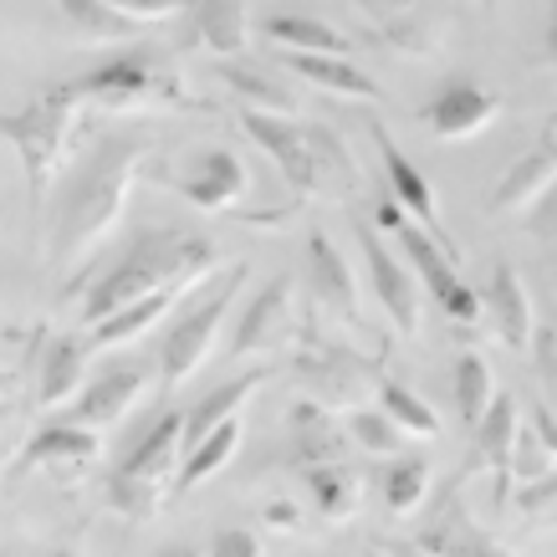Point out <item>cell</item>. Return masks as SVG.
<instances>
[{"label": "cell", "instance_id": "obj_42", "mask_svg": "<svg viewBox=\"0 0 557 557\" xmlns=\"http://www.w3.org/2000/svg\"><path fill=\"white\" fill-rule=\"evenodd\" d=\"M373 21H409V0H358Z\"/></svg>", "mask_w": 557, "mask_h": 557}, {"label": "cell", "instance_id": "obj_44", "mask_svg": "<svg viewBox=\"0 0 557 557\" xmlns=\"http://www.w3.org/2000/svg\"><path fill=\"white\" fill-rule=\"evenodd\" d=\"M547 67L557 72V0H553V11H547Z\"/></svg>", "mask_w": 557, "mask_h": 557}, {"label": "cell", "instance_id": "obj_27", "mask_svg": "<svg viewBox=\"0 0 557 557\" xmlns=\"http://www.w3.org/2000/svg\"><path fill=\"white\" fill-rule=\"evenodd\" d=\"M271 373L267 369H251V373H240V379H231V384H220V388H210L200 405L185 414V445H195V440H205L215 424H225V420H236L240 409H246V399H251L256 388L267 384Z\"/></svg>", "mask_w": 557, "mask_h": 557}, {"label": "cell", "instance_id": "obj_47", "mask_svg": "<svg viewBox=\"0 0 557 557\" xmlns=\"http://www.w3.org/2000/svg\"><path fill=\"white\" fill-rule=\"evenodd\" d=\"M5 409H11V405H5V394H0V420H5Z\"/></svg>", "mask_w": 557, "mask_h": 557}, {"label": "cell", "instance_id": "obj_15", "mask_svg": "<svg viewBox=\"0 0 557 557\" xmlns=\"http://www.w3.org/2000/svg\"><path fill=\"white\" fill-rule=\"evenodd\" d=\"M414 542H420L424 553H435V557H511L507 542L491 537L486 527L466 511V502H460L456 491L445 496V507L424 522V532Z\"/></svg>", "mask_w": 557, "mask_h": 557}, {"label": "cell", "instance_id": "obj_23", "mask_svg": "<svg viewBox=\"0 0 557 557\" xmlns=\"http://www.w3.org/2000/svg\"><path fill=\"white\" fill-rule=\"evenodd\" d=\"M517 430H522V420H517V399H511V394H496L491 409L481 414V424H475V466H491V471L502 475V496H507V486H511Z\"/></svg>", "mask_w": 557, "mask_h": 557}, {"label": "cell", "instance_id": "obj_35", "mask_svg": "<svg viewBox=\"0 0 557 557\" xmlns=\"http://www.w3.org/2000/svg\"><path fill=\"white\" fill-rule=\"evenodd\" d=\"M547 471H557V456L532 435V424H522V430H517V450H511V481L522 486V481H537V475H547Z\"/></svg>", "mask_w": 557, "mask_h": 557}, {"label": "cell", "instance_id": "obj_37", "mask_svg": "<svg viewBox=\"0 0 557 557\" xmlns=\"http://www.w3.org/2000/svg\"><path fill=\"white\" fill-rule=\"evenodd\" d=\"M210 557H267V547H261V537H256V532L231 527V532H220V537L210 542Z\"/></svg>", "mask_w": 557, "mask_h": 557}, {"label": "cell", "instance_id": "obj_8", "mask_svg": "<svg viewBox=\"0 0 557 557\" xmlns=\"http://www.w3.org/2000/svg\"><path fill=\"white\" fill-rule=\"evenodd\" d=\"M240 128L261 144V149L276 159V170H282V180H287L302 200H312V195H327V170H322V144L312 128H297L292 119H282V113H246L240 108Z\"/></svg>", "mask_w": 557, "mask_h": 557}, {"label": "cell", "instance_id": "obj_12", "mask_svg": "<svg viewBox=\"0 0 557 557\" xmlns=\"http://www.w3.org/2000/svg\"><path fill=\"white\" fill-rule=\"evenodd\" d=\"M174 189H180L195 210L220 215V210H236V205L246 200V189H251V170H246L231 149H205L185 174H174Z\"/></svg>", "mask_w": 557, "mask_h": 557}, {"label": "cell", "instance_id": "obj_48", "mask_svg": "<svg viewBox=\"0 0 557 557\" xmlns=\"http://www.w3.org/2000/svg\"><path fill=\"white\" fill-rule=\"evenodd\" d=\"M180 557H200V553H180Z\"/></svg>", "mask_w": 557, "mask_h": 557}, {"label": "cell", "instance_id": "obj_28", "mask_svg": "<svg viewBox=\"0 0 557 557\" xmlns=\"http://www.w3.org/2000/svg\"><path fill=\"white\" fill-rule=\"evenodd\" d=\"M307 486H312V507L322 511V522H354L358 517V502H363V486H358V475L348 471V466H338V460H322V466H312L307 471Z\"/></svg>", "mask_w": 557, "mask_h": 557}, {"label": "cell", "instance_id": "obj_39", "mask_svg": "<svg viewBox=\"0 0 557 557\" xmlns=\"http://www.w3.org/2000/svg\"><path fill=\"white\" fill-rule=\"evenodd\" d=\"M517 502H522V511H547V507H557V471L537 475V481H522V486H517Z\"/></svg>", "mask_w": 557, "mask_h": 557}, {"label": "cell", "instance_id": "obj_38", "mask_svg": "<svg viewBox=\"0 0 557 557\" xmlns=\"http://www.w3.org/2000/svg\"><path fill=\"white\" fill-rule=\"evenodd\" d=\"M527 354H532V363H537V379L547 384V394L557 399V333H537Z\"/></svg>", "mask_w": 557, "mask_h": 557}, {"label": "cell", "instance_id": "obj_16", "mask_svg": "<svg viewBox=\"0 0 557 557\" xmlns=\"http://www.w3.org/2000/svg\"><path fill=\"white\" fill-rule=\"evenodd\" d=\"M373 134V144H379V159H384V174H388V189H394V200L405 205V215L414 220V225H424L435 240H445L450 246V236H445V225H440V210H435V195H430V185H424V174H420V164L409 159L394 138H388V128L384 123H373L369 128ZM456 251V246H450Z\"/></svg>", "mask_w": 557, "mask_h": 557}, {"label": "cell", "instance_id": "obj_24", "mask_svg": "<svg viewBox=\"0 0 557 557\" xmlns=\"http://www.w3.org/2000/svg\"><path fill=\"white\" fill-rule=\"evenodd\" d=\"M220 83L231 87V98L246 108V113H282V119H292L297 113V98L287 92V83H276L271 72H261V67H251L246 57H225L220 62Z\"/></svg>", "mask_w": 557, "mask_h": 557}, {"label": "cell", "instance_id": "obj_20", "mask_svg": "<svg viewBox=\"0 0 557 557\" xmlns=\"http://www.w3.org/2000/svg\"><path fill=\"white\" fill-rule=\"evenodd\" d=\"M189 41H200L215 57H246L251 51V11L246 0H189Z\"/></svg>", "mask_w": 557, "mask_h": 557}, {"label": "cell", "instance_id": "obj_31", "mask_svg": "<svg viewBox=\"0 0 557 557\" xmlns=\"http://www.w3.org/2000/svg\"><path fill=\"white\" fill-rule=\"evenodd\" d=\"M379 409H384V414L399 424L405 435H420V440H435L440 435L435 409L424 405L409 384H399V379H379Z\"/></svg>", "mask_w": 557, "mask_h": 557}, {"label": "cell", "instance_id": "obj_11", "mask_svg": "<svg viewBox=\"0 0 557 557\" xmlns=\"http://www.w3.org/2000/svg\"><path fill=\"white\" fill-rule=\"evenodd\" d=\"M102 440L98 430H87V424H47V430H36L26 445H21L16 466H11V475H32V471H51L62 475V481H72V475H83L92 460H98Z\"/></svg>", "mask_w": 557, "mask_h": 557}, {"label": "cell", "instance_id": "obj_26", "mask_svg": "<svg viewBox=\"0 0 557 557\" xmlns=\"http://www.w3.org/2000/svg\"><path fill=\"white\" fill-rule=\"evenodd\" d=\"M83 363H87V343L77 338H51L47 343V358H41V384H36V405L41 409H62L77 399L83 388Z\"/></svg>", "mask_w": 557, "mask_h": 557}, {"label": "cell", "instance_id": "obj_1", "mask_svg": "<svg viewBox=\"0 0 557 557\" xmlns=\"http://www.w3.org/2000/svg\"><path fill=\"white\" fill-rule=\"evenodd\" d=\"M149 153L153 138L138 134H113L87 153L83 174L72 180V189L62 195L57 215H51V236H47L51 267H83L87 251L113 236V225L123 220V205H128V189H134Z\"/></svg>", "mask_w": 557, "mask_h": 557}, {"label": "cell", "instance_id": "obj_19", "mask_svg": "<svg viewBox=\"0 0 557 557\" xmlns=\"http://www.w3.org/2000/svg\"><path fill=\"white\" fill-rule=\"evenodd\" d=\"M481 312L491 318L496 338L507 343L511 354H527L532 348V297H527V282L517 267H496L486 282V297H481Z\"/></svg>", "mask_w": 557, "mask_h": 557}, {"label": "cell", "instance_id": "obj_25", "mask_svg": "<svg viewBox=\"0 0 557 557\" xmlns=\"http://www.w3.org/2000/svg\"><path fill=\"white\" fill-rule=\"evenodd\" d=\"M236 450H240V414L215 424V430L205 440H195V445H185V460H180V471H174V496H185V491L205 486L210 475H220L236 460Z\"/></svg>", "mask_w": 557, "mask_h": 557}, {"label": "cell", "instance_id": "obj_10", "mask_svg": "<svg viewBox=\"0 0 557 557\" xmlns=\"http://www.w3.org/2000/svg\"><path fill=\"white\" fill-rule=\"evenodd\" d=\"M297 333V297H292V276H271L267 287L251 297V307L240 312L231 354L251 358V354H276L282 343Z\"/></svg>", "mask_w": 557, "mask_h": 557}, {"label": "cell", "instance_id": "obj_2", "mask_svg": "<svg viewBox=\"0 0 557 557\" xmlns=\"http://www.w3.org/2000/svg\"><path fill=\"white\" fill-rule=\"evenodd\" d=\"M220 251L210 236H195V231H144V236L119 256V267L102 276L98 287L87 292V307H83V322L113 318L119 307L149 297V292H164V287H180V292H195L215 271Z\"/></svg>", "mask_w": 557, "mask_h": 557}, {"label": "cell", "instance_id": "obj_40", "mask_svg": "<svg viewBox=\"0 0 557 557\" xmlns=\"http://www.w3.org/2000/svg\"><path fill=\"white\" fill-rule=\"evenodd\" d=\"M527 424H532V435H537L542 445L557 456V414H553L547 399H532V405H527Z\"/></svg>", "mask_w": 557, "mask_h": 557}, {"label": "cell", "instance_id": "obj_34", "mask_svg": "<svg viewBox=\"0 0 557 557\" xmlns=\"http://www.w3.org/2000/svg\"><path fill=\"white\" fill-rule=\"evenodd\" d=\"M348 435L363 445V456H384V460L405 456V430L388 420L384 409H354L348 414Z\"/></svg>", "mask_w": 557, "mask_h": 557}, {"label": "cell", "instance_id": "obj_45", "mask_svg": "<svg viewBox=\"0 0 557 557\" xmlns=\"http://www.w3.org/2000/svg\"><path fill=\"white\" fill-rule=\"evenodd\" d=\"M11 384H16V379H11V373L0 369V394H11Z\"/></svg>", "mask_w": 557, "mask_h": 557}, {"label": "cell", "instance_id": "obj_41", "mask_svg": "<svg viewBox=\"0 0 557 557\" xmlns=\"http://www.w3.org/2000/svg\"><path fill=\"white\" fill-rule=\"evenodd\" d=\"M527 220H532V231H537L542 240H553V246H557V185L547 189V195H542L537 210H532Z\"/></svg>", "mask_w": 557, "mask_h": 557}, {"label": "cell", "instance_id": "obj_13", "mask_svg": "<svg viewBox=\"0 0 557 557\" xmlns=\"http://www.w3.org/2000/svg\"><path fill=\"white\" fill-rule=\"evenodd\" d=\"M144 388H149V379H144V369H134V363H123V369H108V373H98L92 384L77 388V399L67 405V420H72V424H87V430H108V424H123V420H128V414L138 409Z\"/></svg>", "mask_w": 557, "mask_h": 557}, {"label": "cell", "instance_id": "obj_36", "mask_svg": "<svg viewBox=\"0 0 557 557\" xmlns=\"http://www.w3.org/2000/svg\"><path fill=\"white\" fill-rule=\"evenodd\" d=\"M108 5H113L119 16H128L134 26H144V21H174L189 0H108Z\"/></svg>", "mask_w": 557, "mask_h": 557}, {"label": "cell", "instance_id": "obj_46", "mask_svg": "<svg viewBox=\"0 0 557 557\" xmlns=\"http://www.w3.org/2000/svg\"><path fill=\"white\" fill-rule=\"evenodd\" d=\"M51 557H83V553H72V547H62V553H51Z\"/></svg>", "mask_w": 557, "mask_h": 557}, {"label": "cell", "instance_id": "obj_33", "mask_svg": "<svg viewBox=\"0 0 557 557\" xmlns=\"http://www.w3.org/2000/svg\"><path fill=\"white\" fill-rule=\"evenodd\" d=\"M62 5V16L77 26V36L87 41H123V36H134V21L119 16L108 0H57Z\"/></svg>", "mask_w": 557, "mask_h": 557}, {"label": "cell", "instance_id": "obj_22", "mask_svg": "<svg viewBox=\"0 0 557 557\" xmlns=\"http://www.w3.org/2000/svg\"><path fill=\"white\" fill-rule=\"evenodd\" d=\"M282 62H287L302 83L322 87V92H333V98H363V102L379 98V83H373L363 67H354L348 57H333V51H282Z\"/></svg>", "mask_w": 557, "mask_h": 557}, {"label": "cell", "instance_id": "obj_30", "mask_svg": "<svg viewBox=\"0 0 557 557\" xmlns=\"http://www.w3.org/2000/svg\"><path fill=\"white\" fill-rule=\"evenodd\" d=\"M430 460H420V456H394L384 466V475H379V491H384V507H388V517H409V511H420V502L430 496Z\"/></svg>", "mask_w": 557, "mask_h": 557}, {"label": "cell", "instance_id": "obj_17", "mask_svg": "<svg viewBox=\"0 0 557 557\" xmlns=\"http://www.w3.org/2000/svg\"><path fill=\"white\" fill-rule=\"evenodd\" d=\"M307 276H312V297H318L322 312H333L343 322H363L358 312V282H354V267H348V256L333 246V240L312 231L307 236Z\"/></svg>", "mask_w": 557, "mask_h": 557}, {"label": "cell", "instance_id": "obj_9", "mask_svg": "<svg viewBox=\"0 0 557 557\" xmlns=\"http://www.w3.org/2000/svg\"><path fill=\"white\" fill-rule=\"evenodd\" d=\"M502 108H507L502 92H491V87L471 83V77H450V83L420 108V119H424V128L435 138H445V144H466V138L486 134L491 123L502 119Z\"/></svg>", "mask_w": 557, "mask_h": 557}, {"label": "cell", "instance_id": "obj_5", "mask_svg": "<svg viewBox=\"0 0 557 557\" xmlns=\"http://www.w3.org/2000/svg\"><path fill=\"white\" fill-rule=\"evenodd\" d=\"M77 92H83V102H98V108H113V113L185 108V83H180V72H174L153 47L119 51L113 62L83 72V77H77Z\"/></svg>", "mask_w": 557, "mask_h": 557}, {"label": "cell", "instance_id": "obj_4", "mask_svg": "<svg viewBox=\"0 0 557 557\" xmlns=\"http://www.w3.org/2000/svg\"><path fill=\"white\" fill-rule=\"evenodd\" d=\"M185 460V414H164L149 435L138 440L128 460L108 475V507L128 522H149L174 491V471Z\"/></svg>", "mask_w": 557, "mask_h": 557}, {"label": "cell", "instance_id": "obj_29", "mask_svg": "<svg viewBox=\"0 0 557 557\" xmlns=\"http://www.w3.org/2000/svg\"><path fill=\"white\" fill-rule=\"evenodd\" d=\"M261 36L276 41L282 51H333V57H348V36L333 32L327 21L302 16V11H287V16H267L261 21Z\"/></svg>", "mask_w": 557, "mask_h": 557}, {"label": "cell", "instance_id": "obj_43", "mask_svg": "<svg viewBox=\"0 0 557 557\" xmlns=\"http://www.w3.org/2000/svg\"><path fill=\"white\" fill-rule=\"evenodd\" d=\"M373 557H435V553H424L420 542H379Z\"/></svg>", "mask_w": 557, "mask_h": 557}, {"label": "cell", "instance_id": "obj_32", "mask_svg": "<svg viewBox=\"0 0 557 557\" xmlns=\"http://www.w3.org/2000/svg\"><path fill=\"white\" fill-rule=\"evenodd\" d=\"M491 399H496V373H491V363L481 354H460L456 358V409L460 420L481 424V414L491 409Z\"/></svg>", "mask_w": 557, "mask_h": 557}, {"label": "cell", "instance_id": "obj_3", "mask_svg": "<svg viewBox=\"0 0 557 557\" xmlns=\"http://www.w3.org/2000/svg\"><path fill=\"white\" fill-rule=\"evenodd\" d=\"M77 108H83L77 83H57V87H47L41 98L26 102V108H16V113H0V134L11 138V149L21 153L36 205L51 195L57 174H62V164H67Z\"/></svg>", "mask_w": 557, "mask_h": 557}, {"label": "cell", "instance_id": "obj_14", "mask_svg": "<svg viewBox=\"0 0 557 557\" xmlns=\"http://www.w3.org/2000/svg\"><path fill=\"white\" fill-rule=\"evenodd\" d=\"M358 246H363V261H369L373 297H379V307L394 318V327L409 338V333L420 327V297H414V282H409V261H399V256L388 251L373 231H363V225H358Z\"/></svg>", "mask_w": 557, "mask_h": 557}, {"label": "cell", "instance_id": "obj_7", "mask_svg": "<svg viewBox=\"0 0 557 557\" xmlns=\"http://www.w3.org/2000/svg\"><path fill=\"white\" fill-rule=\"evenodd\" d=\"M240 287H246V267L225 271V282H220L205 302H195L185 318L174 322L164 343H159V373H164V388H180L189 373H200V363L215 354V338L225 318H231V307H236Z\"/></svg>", "mask_w": 557, "mask_h": 557}, {"label": "cell", "instance_id": "obj_6", "mask_svg": "<svg viewBox=\"0 0 557 557\" xmlns=\"http://www.w3.org/2000/svg\"><path fill=\"white\" fill-rule=\"evenodd\" d=\"M379 225L384 231H394V240H399V251H405L409 271H420V282L430 287V297L440 302V312L450 322H460V327H471L475 318H481V297L471 292V282L460 276V256L445 246V240H435L424 225H414V220H405V205L399 200H384L379 205Z\"/></svg>", "mask_w": 557, "mask_h": 557}, {"label": "cell", "instance_id": "obj_49", "mask_svg": "<svg viewBox=\"0 0 557 557\" xmlns=\"http://www.w3.org/2000/svg\"><path fill=\"white\" fill-rule=\"evenodd\" d=\"M553 138H557V119H553Z\"/></svg>", "mask_w": 557, "mask_h": 557}, {"label": "cell", "instance_id": "obj_21", "mask_svg": "<svg viewBox=\"0 0 557 557\" xmlns=\"http://www.w3.org/2000/svg\"><path fill=\"white\" fill-rule=\"evenodd\" d=\"M185 292L180 287H164V292H149V297H138V302L119 307L113 318H102L87 327V354H108V348H123V343H138L149 333L153 322L164 318L174 302H180Z\"/></svg>", "mask_w": 557, "mask_h": 557}, {"label": "cell", "instance_id": "obj_18", "mask_svg": "<svg viewBox=\"0 0 557 557\" xmlns=\"http://www.w3.org/2000/svg\"><path fill=\"white\" fill-rule=\"evenodd\" d=\"M553 185H557V138L547 134L527 159H517V164L502 174V185L491 189V210H496V215H532L537 200Z\"/></svg>", "mask_w": 557, "mask_h": 557}]
</instances>
